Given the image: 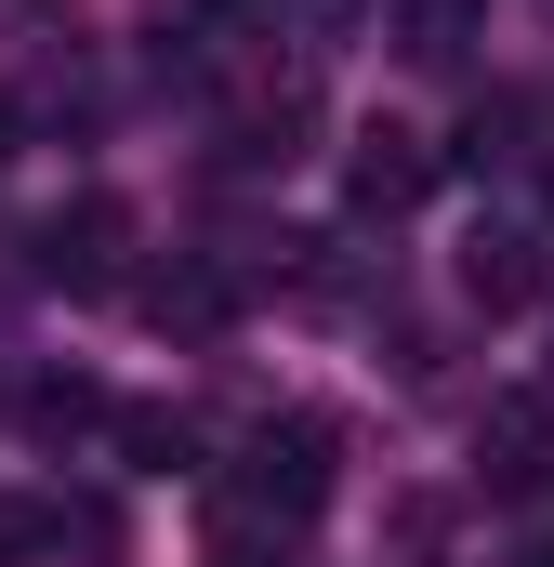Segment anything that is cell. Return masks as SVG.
<instances>
[{
	"label": "cell",
	"instance_id": "cell-1",
	"mask_svg": "<svg viewBox=\"0 0 554 567\" xmlns=\"http://www.w3.org/2000/svg\"><path fill=\"white\" fill-rule=\"evenodd\" d=\"M317 502H330V423L317 410H265L238 435V462H225V515L238 528H304Z\"/></svg>",
	"mask_w": 554,
	"mask_h": 567
},
{
	"label": "cell",
	"instance_id": "cell-2",
	"mask_svg": "<svg viewBox=\"0 0 554 567\" xmlns=\"http://www.w3.org/2000/svg\"><path fill=\"white\" fill-rule=\"evenodd\" d=\"M475 488L489 502H542L554 488V396H489L475 410Z\"/></svg>",
	"mask_w": 554,
	"mask_h": 567
},
{
	"label": "cell",
	"instance_id": "cell-3",
	"mask_svg": "<svg viewBox=\"0 0 554 567\" xmlns=\"http://www.w3.org/2000/svg\"><path fill=\"white\" fill-rule=\"evenodd\" d=\"M120 251H133V212H120L106 185H80V198L40 225V278L80 290V303H93V290H120Z\"/></svg>",
	"mask_w": 554,
	"mask_h": 567
},
{
	"label": "cell",
	"instance_id": "cell-4",
	"mask_svg": "<svg viewBox=\"0 0 554 567\" xmlns=\"http://www.w3.org/2000/svg\"><path fill=\"white\" fill-rule=\"evenodd\" d=\"M343 198H357L370 225H397V212H422V198H435V145H422L410 120H370V133L343 145Z\"/></svg>",
	"mask_w": 554,
	"mask_h": 567
},
{
	"label": "cell",
	"instance_id": "cell-5",
	"mask_svg": "<svg viewBox=\"0 0 554 567\" xmlns=\"http://www.w3.org/2000/svg\"><path fill=\"white\" fill-rule=\"evenodd\" d=\"M542 238H529V225H475V238H462V303H475V317H529V303H542Z\"/></svg>",
	"mask_w": 554,
	"mask_h": 567
},
{
	"label": "cell",
	"instance_id": "cell-6",
	"mask_svg": "<svg viewBox=\"0 0 554 567\" xmlns=\"http://www.w3.org/2000/svg\"><path fill=\"white\" fill-rule=\"evenodd\" d=\"M225 317H238V278H225L212 251H185V265L145 278V330H172V343H212Z\"/></svg>",
	"mask_w": 554,
	"mask_h": 567
},
{
	"label": "cell",
	"instance_id": "cell-7",
	"mask_svg": "<svg viewBox=\"0 0 554 567\" xmlns=\"http://www.w3.org/2000/svg\"><path fill=\"white\" fill-rule=\"evenodd\" d=\"M304 120H317V106H304V80L252 93V106L225 120V172H290V158H304Z\"/></svg>",
	"mask_w": 554,
	"mask_h": 567
},
{
	"label": "cell",
	"instance_id": "cell-8",
	"mask_svg": "<svg viewBox=\"0 0 554 567\" xmlns=\"http://www.w3.org/2000/svg\"><path fill=\"white\" fill-rule=\"evenodd\" d=\"M27 423L53 435V449H80V435H120V396L93 370H53V383H27Z\"/></svg>",
	"mask_w": 554,
	"mask_h": 567
},
{
	"label": "cell",
	"instance_id": "cell-9",
	"mask_svg": "<svg viewBox=\"0 0 554 567\" xmlns=\"http://www.w3.org/2000/svg\"><path fill=\"white\" fill-rule=\"evenodd\" d=\"M475 13H489V0H397V53H410V66H449V53L475 40Z\"/></svg>",
	"mask_w": 554,
	"mask_h": 567
},
{
	"label": "cell",
	"instance_id": "cell-10",
	"mask_svg": "<svg viewBox=\"0 0 554 567\" xmlns=\"http://www.w3.org/2000/svg\"><path fill=\"white\" fill-rule=\"evenodd\" d=\"M120 462H133V475H185V462H198V423H185V410H120Z\"/></svg>",
	"mask_w": 554,
	"mask_h": 567
},
{
	"label": "cell",
	"instance_id": "cell-11",
	"mask_svg": "<svg viewBox=\"0 0 554 567\" xmlns=\"http://www.w3.org/2000/svg\"><path fill=\"white\" fill-rule=\"evenodd\" d=\"M212 567H304V555H290V528H238V542H225Z\"/></svg>",
	"mask_w": 554,
	"mask_h": 567
},
{
	"label": "cell",
	"instance_id": "cell-12",
	"mask_svg": "<svg viewBox=\"0 0 554 567\" xmlns=\"http://www.w3.org/2000/svg\"><path fill=\"white\" fill-rule=\"evenodd\" d=\"M40 555V515H27V502H0V567H27Z\"/></svg>",
	"mask_w": 554,
	"mask_h": 567
},
{
	"label": "cell",
	"instance_id": "cell-13",
	"mask_svg": "<svg viewBox=\"0 0 554 567\" xmlns=\"http://www.w3.org/2000/svg\"><path fill=\"white\" fill-rule=\"evenodd\" d=\"M304 13H317V27H330V13H357V0H304Z\"/></svg>",
	"mask_w": 554,
	"mask_h": 567
},
{
	"label": "cell",
	"instance_id": "cell-14",
	"mask_svg": "<svg viewBox=\"0 0 554 567\" xmlns=\"http://www.w3.org/2000/svg\"><path fill=\"white\" fill-rule=\"evenodd\" d=\"M0 158H13V93H0Z\"/></svg>",
	"mask_w": 554,
	"mask_h": 567
}]
</instances>
